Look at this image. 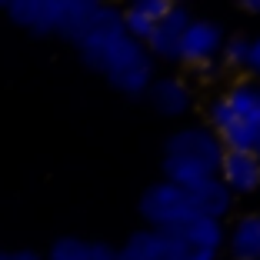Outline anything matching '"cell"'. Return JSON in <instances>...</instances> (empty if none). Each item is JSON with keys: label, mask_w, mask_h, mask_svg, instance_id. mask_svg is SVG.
I'll return each mask as SVG.
<instances>
[{"label": "cell", "mask_w": 260, "mask_h": 260, "mask_svg": "<svg viewBox=\"0 0 260 260\" xmlns=\"http://www.w3.org/2000/svg\"><path fill=\"white\" fill-rule=\"evenodd\" d=\"M74 47L87 67L97 70L114 90L127 97H144L157 80L153 57L147 54L140 40H134L123 30L120 10L110 4H97V14L90 17L87 30L74 40Z\"/></svg>", "instance_id": "obj_1"}, {"label": "cell", "mask_w": 260, "mask_h": 260, "mask_svg": "<svg viewBox=\"0 0 260 260\" xmlns=\"http://www.w3.org/2000/svg\"><path fill=\"white\" fill-rule=\"evenodd\" d=\"M223 157V144L207 123L174 130L164 144V180L177 187L200 184L207 177H217Z\"/></svg>", "instance_id": "obj_2"}, {"label": "cell", "mask_w": 260, "mask_h": 260, "mask_svg": "<svg viewBox=\"0 0 260 260\" xmlns=\"http://www.w3.org/2000/svg\"><path fill=\"white\" fill-rule=\"evenodd\" d=\"M207 127L220 137L223 150H253L260 134V84L237 80L207 107Z\"/></svg>", "instance_id": "obj_3"}, {"label": "cell", "mask_w": 260, "mask_h": 260, "mask_svg": "<svg viewBox=\"0 0 260 260\" xmlns=\"http://www.w3.org/2000/svg\"><path fill=\"white\" fill-rule=\"evenodd\" d=\"M4 10L20 30L74 44L97 14V0H10Z\"/></svg>", "instance_id": "obj_4"}, {"label": "cell", "mask_w": 260, "mask_h": 260, "mask_svg": "<svg viewBox=\"0 0 260 260\" xmlns=\"http://www.w3.org/2000/svg\"><path fill=\"white\" fill-rule=\"evenodd\" d=\"M140 217H144L147 230H157V234H170L174 227L187 223L193 214L190 197H187L184 187L170 184V180H157L140 193Z\"/></svg>", "instance_id": "obj_5"}, {"label": "cell", "mask_w": 260, "mask_h": 260, "mask_svg": "<svg viewBox=\"0 0 260 260\" xmlns=\"http://www.w3.org/2000/svg\"><path fill=\"white\" fill-rule=\"evenodd\" d=\"M223 40H227V30H223L217 20L210 17H193L184 30V40H180V54L177 60L184 67L197 70L204 77H214L220 70V50Z\"/></svg>", "instance_id": "obj_6"}, {"label": "cell", "mask_w": 260, "mask_h": 260, "mask_svg": "<svg viewBox=\"0 0 260 260\" xmlns=\"http://www.w3.org/2000/svg\"><path fill=\"white\" fill-rule=\"evenodd\" d=\"M174 250L177 260H220L223 253V220H210V217H190L187 223L174 227L164 234Z\"/></svg>", "instance_id": "obj_7"}, {"label": "cell", "mask_w": 260, "mask_h": 260, "mask_svg": "<svg viewBox=\"0 0 260 260\" xmlns=\"http://www.w3.org/2000/svg\"><path fill=\"white\" fill-rule=\"evenodd\" d=\"M217 180L234 197H250L260 190V157L253 150H223Z\"/></svg>", "instance_id": "obj_8"}, {"label": "cell", "mask_w": 260, "mask_h": 260, "mask_svg": "<svg viewBox=\"0 0 260 260\" xmlns=\"http://www.w3.org/2000/svg\"><path fill=\"white\" fill-rule=\"evenodd\" d=\"M190 20H193V14L187 7L170 4V10L150 30V37L144 40V47H147V54L153 57V63L157 60H177V54H180V40H184V30H187Z\"/></svg>", "instance_id": "obj_9"}, {"label": "cell", "mask_w": 260, "mask_h": 260, "mask_svg": "<svg viewBox=\"0 0 260 260\" xmlns=\"http://www.w3.org/2000/svg\"><path fill=\"white\" fill-rule=\"evenodd\" d=\"M184 190H187V197H190L193 214L197 217H210V220H223V217L234 210V200H237L217 177H207V180L190 184V187H184Z\"/></svg>", "instance_id": "obj_10"}, {"label": "cell", "mask_w": 260, "mask_h": 260, "mask_svg": "<svg viewBox=\"0 0 260 260\" xmlns=\"http://www.w3.org/2000/svg\"><path fill=\"white\" fill-rule=\"evenodd\" d=\"M147 97H150V104L157 107V114L164 117H184L187 110L193 107V90L190 84H187L184 77H157L150 84V90H147Z\"/></svg>", "instance_id": "obj_11"}, {"label": "cell", "mask_w": 260, "mask_h": 260, "mask_svg": "<svg viewBox=\"0 0 260 260\" xmlns=\"http://www.w3.org/2000/svg\"><path fill=\"white\" fill-rule=\"evenodd\" d=\"M227 260H260V214H240L223 237Z\"/></svg>", "instance_id": "obj_12"}, {"label": "cell", "mask_w": 260, "mask_h": 260, "mask_svg": "<svg viewBox=\"0 0 260 260\" xmlns=\"http://www.w3.org/2000/svg\"><path fill=\"white\" fill-rule=\"evenodd\" d=\"M170 10L167 0H137V4H130L127 10H120V20H123V30L130 34L134 40L144 44L150 37V30L160 23V17Z\"/></svg>", "instance_id": "obj_13"}, {"label": "cell", "mask_w": 260, "mask_h": 260, "mask_svg": "<svg viewBox=\"0 0 260 260\" xmlns=\"http://www.w3.org/2000/svg\"><path fill=\"white\" fill-rule=\"evenodd\" d=\"M120 260H177L174 250H170L167 237L157 234V230H137V234H130L123 240V247L117 250Z\"/></svg>", "instance_id": "obj_14"}, {"label": "cell", "mask_w": 260, "mask_h": 260, "mask_svg": "<svg viewBox=\"0 0 260 260\" xmlns=\"http://www.w3.org/2000/svg\"><path fill=\"white\" fill-rule=\"evenodd\" d=\"M247 60H250V37H247V34H234V37L223 40L220 67H227V70H247Z\"/></svg>", "instance_id": "obj_15"}, {"label": "cell", "mask_w": 260, "mask_h": 260, "mask_svg": "<svg viewBox=\"0 0 260 260\" xmlns=\"http://www.w3.org/2000/svg\"><path fill=\"white\" fill-rule=\"evenodd\" d=\"M44 260H90V240L80 237H60L47 250Z\"/></svg>", "instance_id": "obj_16"}, {"label": "cell", "mask_w": 260, "mask_h": 260, "mask_svg": "<svg viewBox=\"0 0 260 260\" xmlns=\"http://www.w3.org/2000/svg\"><path fill=\"white\" fill-rule=\"evenodd\" d=\"M90 260H120L110 244H90Z\"/></svg>", "instance_id": "obj_17"}, {"label": "cell", "mask_w": 260, "mask_h": 260, "mask_svg": "<svg viewBox=\"0 0 260 260\" xmlns=\"http://www.w3.org/2000/svg\"><path fill=\"white\" fill-rule=\"evenodd\" d=\"M247 70L253 77H260V37H250V60H247Z\"/></svg>", "instance_id": "obj_18"}, {"label": "cell", "mask_w": 260, "mask_h": 260, "mask_svg": "<svg viewBox=\"0 0 260 260\" xmlns=\"http://www.w3.org/2000/svg\"><path fill=\"white\" fill-rule=\"evenodd\" d=\"M4 260H44L40 253H34V250H17V253H7Z\"/></svg>", "instance_id": "obj_19"}, {"label": "cell", "mask_w": 260, "mask_h": 260, "mask_svg": "<svg viewBox=\"0 0 260 260\" xmlns=\"http://www.w3.org/2000/svg\"><path fill=\"white\" fill-rule=\"evenodd\" d=\"M240 7H244V10H247L250 17H260V0H244Z\"/></svg>", "instance_id": "obj_20"}, {"label": "cell", "mask_w": 260, "mask_h": 260, "mask_svg": "<svg viewBox=\"0 0 260 260\" xmlns=\"http://www.w3.org/2000/svg\"><path fill=\"white\" fill-rule=\"evenodd\" d=\"M253 153H257V157H260V134H257V144H253Z\"/></svg>", "instance_id": "obj_21"}, {"label": "cell", "mask_w": 260, "mask_h": 260, "mask_svg": "<svg viewBox=\"0 0 260 260\" xmlns=\"http://www.w3.org/2000/svg\"><path fill=\"white\" fill-rule=\"evenodd\" d=\"M4 7H7V4H0V10H4Z\"/></svg>", "instance_id": "obj_22"}, {"label": "cell", "mask_w": 260, "mask_h": 260, "mask_svg": "<svg viewBox=\"0 0 260 260\" xmlns=\"http://www.w3.org/2000/svg\"><path fill=\"white\" fill-rule=\"evenodd\" d=\"M4 257H7V253H0V260H4Z\"/></svg>", "instance_id": "obj_23"}]
</instances>
